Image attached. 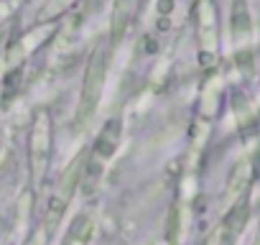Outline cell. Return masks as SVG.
Segmentation results:
<instances>
[{"label":"cell","instance_id":"7","mask_svg":"<svg viewBox=\"0 0 260 245\" xmlns=\"http://www.w3.org/2000/svg\"><path fill=\"white\" fill-rule=\"evenodd\" d=\"M230 31L237 44H247L252 36V16L247 8V0H232L230 11Z\"/></svg>","mask_w":260,"mask_h":245},{"label":"cell","instance_id":"12","mask_svg":"<svg viewBox=\"0 0 260 245\" xmlns=\"http://www.w3.org/2000/svg\"><path fill=\"white\" fill-rule=\"evenodd\" d=\"M100 176H102V164L92 156L82 164V174H79V184L84 189V194H92L100 184Z\"/></svg>","mask_w":260,"mask_h":245},{"label":"cell","instance_id":"15","mask_svg":"<svg viewBox=\"0 0 260 245\" xmlns=\"http://www.w3.org/2000/svg\"><path fill=\"white\" fill-rule=\"evenodd\" d=\"M46 240H49V232L41 227V230H36V232L28 237V242H26V245H46Z\"/></svg>","mask_w":260,"mask_h":245},{"label":"cell","instance_id":"10","mask_svg":"<svg viewBox=\"0 0 260 245\" xmlns=\"http://www.w3.org/2000/svg\"><path fill=\"white\" fill-rule=\"evenodd\" d=\"M252 176H255V164H252V159L237 161V166H235L232 174H230V192L237 194V197L247 194V187L252 184Z\"/></svg>","mask_w":260,"mask_h":245},{"label":"cell","instance_id":"9","mask_svg":"<svg viewBox=\"0 0 260 245\" xmlns=\"http://www.w3.org/2000/svg\"><path fill=\"white\" fill-rule=\"evenodd\" d=\"M136 3L138 0H117L115 8H112V23H110V44L117 46L120 39L125 36L127 31V23L133 18V11H136Z\"/></svg>","mask_w":260,"mask_h":245},{"label":"cell","instance_id":"11","mask_svg":"<svg viewBox=\"0 0 260 245\" xmlns=\"http://www.w3.org/2000/svg\"><path fill=\"white\" fill-rule=\"evenodd\" d=\"M92 230H94L92 220H89L87 215H77V217L72 220V225H69V230H67L61 245H89Z\"/></svg>","mask_w":260,"mask_h":245},{"label":"cell","instance_id":"14","mask_svg":"<svg viewBox=\"0 0 260 245\" xmlns=\"http://www.w3.org/2000/svg\"><path fill=\"white\" fill-rule=\"evenodd\" d=\"M18 8V0H0V26H3Z\"/></svg>","mask_w":260,"mask_h":245},{"label":"cell","instance_id":"1","mask_svg":"<svg viewBox=\"0 0 260 245\" xmlns=\"http://www.w3.org/2000/svg\"><path fill=\"white\" fill-rule=\"evenodd\" d=\"M105 77H107V46L97 44L89 54L87 72H84V84H82V100H79V112H77V120L82 122V126H87V120L92 117V112H94V107L102 97Z\"/></svg>","mask_w":260,"mask_h":245},{"label":"cell","instance_id":"2","mask_svg":"<svg viewBox=\"0 0 260 245\" xmlns=\"http://www.w3.org/2000/svg\"><path fill=\"white\" fill-rule=\"evenodd\" d=\"M51 159V117L46 110L36 112L31 136H28V166H31V184L41 187Z\"/></svg>","mask_w":260,"mask_h":245},{"label":"cell","instance_id":"16","mask_svg":"<svg viewBox=\"0 0 260 245\" xmlns=\"http://www.w3.org/2000/svg\"><path fill=\"white\" fill-rule=\"evenodd\" d=\"M0 156H3V143H0Z\"/></svg>","mask_w":260,"mask_h":245},{"label":"cell","instance_id":"6","mask_svg":"<svg viewBox=\"0 0 260 245\" xmlns=\"http://www.w3.org/2000/svg\"><path fill=\"white\" fill-rule=\"evenodd\" d=\"M247 220H250V199H247V194H242V197H237V202L227 209V215H224L219 230H222L224 235H230L232 240H237L240 232L245 230Z\"/></svg>","mask_w":260,"mask_h":245},{"label":"cell","instance_id":"3","mask_svg":"<svg viewBox=\"0 0 260 245\" xmlns=\"http://www.w3.org/2000/svg\"><path fill=\"white\" fill-rule=\"evenodd\" d=\"M82 164H84V159H77V161L67 169V174L61 176V181H59L56 192H54V194H51V199H49L46 217H44V230H46L49 235L56 230V225L61 222V217H64V212H67V204L72 202V194H74V189H77V184H79Z\"/></svg>","mask_w":260,"mask_h":245},{"label":"cell","instance_id":"8","mask_svg":"<svg viewBox=\"0 0 260 245\" xmlns=\"http://www.w3.org/2000/svg\"><path fill=\"white\" fill-rule=\"evenodd\" d=\"M51 31H54V23H44L41 28H39V26L31 28V31H28V34H26V36H23V39L8 51V62H11V64H18L21 59H26L31 51H36V49L44 44V39H49Z\"/></svg>","mask_w":260,"mask_h":245},{"label":"cell","instance_id":"4","mask_svg":"<svg viewBox=\"0 0 260 245\" xmlns=\"http://www.w3.org/2000/svg\"><path fill=\"white\" fill-rule=\"evenodd\" d=\"M197 36H199V46H202V56L204 59H214L217 54V11L212 0H199L197 8Z\"/></svg>","mask_w":260,"mask_h":245},{"label":"cell","instance_id":"5","mask_svg":"<svg viewBox=\"0 0 260 245\" xmlns=\"http://www.w3.org/2000/svg\"><path fill=\"white\" fill-rule=\"evenodd\" d=\"M120 136H122V122L117 117L107 120L105 126H102V131H100V136H97V141H94V148H92L94 159L97 161L112 159L115 151H117V146H120Z\"/></svg>","mask_w":260,"mask_h":245},{"label":"cell","instance_id":"13","mask_svg":"<svg viewBox=\"0 0 260 245\" xmlns=\"http://www.w3.org/2000/svg\"><path fill=\"white\" fill-rule=\"evenodd\" d=\"M74 3H77V0H49V3H46V8L41 11V21L51 23L54 18H59L61 13H67V11H69Z\"/></svg>","mask_w":260,"mask_h":245}]
</instances>
